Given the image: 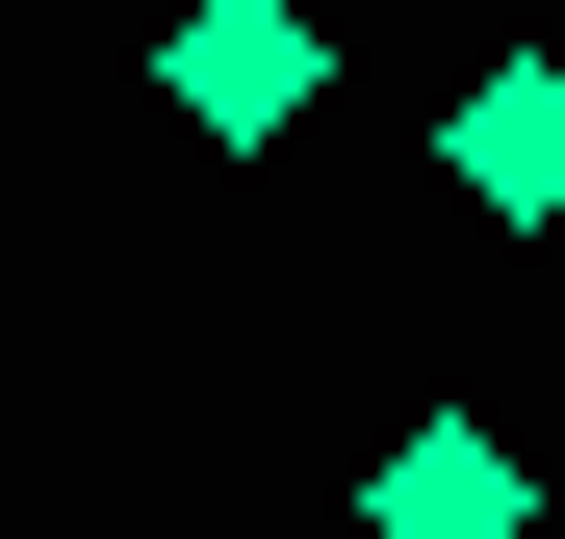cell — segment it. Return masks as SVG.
I'll return each instance as SVG.
<instances>
[{"mask_svg":"<svg viewBox=\"0 0 565 539\" xmlns=\"http://www.w3.org/2000/svg\"><path fill=\"white\" fill-rule=\"evenodd\" d=\"M309 77H334L309 0H180V26H154V104L206 129V154H282V129H309Z\"/></svg>","mask_w":565,"mask_h":539,"instance_id":"6da1fadb","label":"cell"},{"mask_svg":"<svg viewBox=\"0 0 565 539\" xmlns=\"http://www.w3.org/2000/svg\"><path fill=\"white\" fill-rule=\"evenodd\" d=\"M437 180H462L489 231H565V26H540V52H489V77L437 104Z\"/></svg>","mask_w":565,"mask_h":539,"instance_id":"7a4b0ae2","label":"cell"},{"mask_svg":"<svg viewBox=\"0 0 565 539\" xmlns=\"http://www.w3.org/2000/svg\"><path fill=\"white\" fill-rule=\"evenodd\" d=\"M360 539H540V463L489 411H412L386 463H360Z\"/></svg>","mask_w":565,"mask_h":539,"instance_id":"3957f363","label":"cell"}]
</instances>
